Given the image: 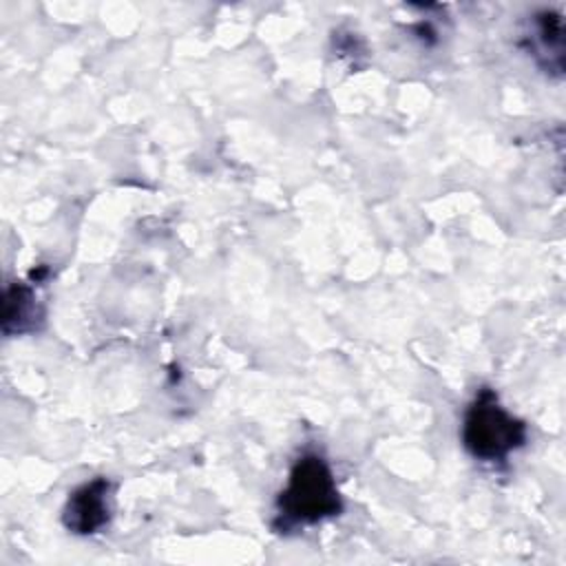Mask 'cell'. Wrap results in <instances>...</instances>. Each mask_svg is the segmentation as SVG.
Masks as SVG:
<instances>
[{"label": "cell", "instance_id": "cell-1", "mask_svg": "<svg viewBox=\"0 0 566 566\" xmlns=\"http://www.w3.org/2000/svg\"><path fill=\"white\" fill-rule=\"evenodd\" d=\"M343 511V500L327 460L318 453H303L276 500V526L296 528L318 524Z\"/></svg>", "mask_w": 566, "mask_h": 566}, {"label": "cell", "instance_id": "cell-2", "mask_svg": "<svg viewBox=\"0 0 566 566\" xmlns=\"http://www.w3.org/2000/svg\"><path fill=\"white\" fill-rule=\"evenodd\" d=\"M526 424L509 413L493 389L482 387L464 411L462 444L480 462H504L524 447Z\"/></svg>", "mask_w": 566, "mask_h": 566}, {"label": "cell", "instance_id": "cell-3", "mask_svg": "<svg viewBox=\"0 0 566 566\" xmlns=\"http://www.w3.org/2000/svg\"><path fill=\"white\" fill-rule=\"evenodd\" d=\"M111 511L113 484L106 478H93L69 495L62 522L71 533L93 535L108 524Z\"/></svg>", "mask_w": 566, "mask_h": 566}, {"label": "cell", "instance_id": "cell-4", "mask_svg": "<svg viewBox=\"0 0 566 566\" xmlns=\"http://www.w3.org/2000/svg\"><path fill=\"white\" fill-rule=\"evenodd\" d=\"M524 46L528 55L551 75L564 71V20L555 11H539L528 20L524 31Z\"/></svg>", "mask_w": 566, "mask_h": 566}, {"label": "cell", "instance_id": "cell-5", "mask_svg": "<svg viewBox=\"0 0 566 566\" xmlns=\"http://www.w3.org/2000/svg\"><path fill=\"white\" fill-rule=\"evenodd\" d=\"M35 316H38V307H35L33 290L24 283L9 285L4 294V321H2L4 332L7 334L27 332L33 327Z\"/></svg>", "mask_w": 566, "mask_h": 566}]
</instances>
